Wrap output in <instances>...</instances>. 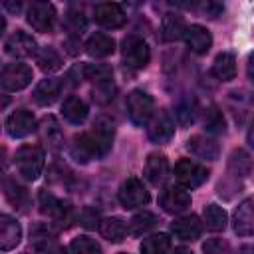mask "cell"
Instances as JSON below:
<instances>
[{"label": "cell", "instance_id": "cell-1", "mask_svg": "<svg viewBox=\"0 0 254 254\" xmlns=\"http://www.w3.org/2000/svg\"><path fill=\"white\" fill-rule=\"evenodd\" d=\"M16 173L26 181H36L44 169V151L38 145H24L14 155Z\"/></svg>", "mask_w": 254, "mask_h": 254}, {"label": "cell", "instance_id": "cell-2", "mask_svg": "<svg viewBox=\"0 0 254 254\" xmlns=\"http://www.w3.org/2000/svg\"><path fill=\"white\" fill-rule=\"evenodd\" d=\"M121 60L131 69H143L151 60V50L143 38L127 36L121 42Z\"/></svg>", "mask_w": 254, "mask_h": 254}, {"label": "cell", "instance_id": "cell-3", "mask_svg": "<svg viewBox=\"0 0 254 254\" xmlns=\"http://www.w3.org/2000/svg\"><path fill=\"white\" fill-rule=\"evenodd\" d=\"M127 113L135 125H147L155 115V101L143 89H133L127 95Z\"/></svg>", "mask_w": 254, "mask_h": 254}, {"label": "cell", "instance_id": "cell-4", "mask_svg": "<svg viewBox=\"0 0 254 254\" xmlns=\"http://www.w3.org/2000/svg\"><path fill=\"white\" fill-rule=\"evenodd\" d=\"M113 133H115V125L109 117L101 115L95 119L93 123V129L87 131L89 135V141L93 145V151H95V159H101L109 153L111 149V143H113Z\"/></svg>", "mask_w": 254, "mask_h": 254}, {"label": "cell", "instance_id": "cell-5", "mask_svg": "<svg viewBox=\"0 0 254 254\" xmlns=\"http://www.w3.org/2000/svg\"><path fill=\"white\" fill-rule=\"evenodd\" d=\"M175 177H177V181H179L185 189H194V187H200V185L208 179V169L202 167V165L196 163V161L181 159V161L175 165Z\"/></svg>", "mask_w": 254, "mask_h": 254}, {"label": "cell", "instance_id": "cell-6", "mask_svg": "<svg viewBox=\"0 0 254 254\" xmlns=\"http://www.w3.org/2000/svg\"><path fill=\"white\" fill-rule=\"evenodd\" d=\"M30 81H32V69H30V65L22 64V62L6 64L2 69V75H0V83L6 91H20Z\"/></svg>", "mask_w": 254, "mask_h": 254}, {"label": "cell", "instance_id": "cell-7", "mask_svg": "<svg viewBox=\"0 0 254 254\" xmlns=\"http://www.w3.org/2000/svg\"><path fill=\"white\" fill-rule=\"evenodd\" d=\"M119 202L125 208L145 206L149 202V190L137 177H129L127 181H123V185L119 189Z\"/></svg>", "mask_w": 254, "mask_h": 254}, {"label": "cell", "instance_id": "cell-8", "mask_svg": "<svg viewBox=\"0 0 254 254\" xmlns=\"http://www.w3.org/2000/svg\"><path fill=\"white\" fill-rule=\"evenodd\" d=\"M28 24L36 32H52L56 26V8L50 2H32L28 8Z\"/></svg>", "mask_w": 254, "mask_h": 254}, {"label": "cell", "instance_id": "cell-9", "mask_svg": "<svg viewBox=\"0 0 254 254\" xmlns=\"http://www.w3.org/2000/svg\"><path fill=\"white\" fill-rule=\"evenodd\" d=\"M175 133V123L165 109H157L151 121L147 123V135L153 143H167Z\"/></svg>", "mask_w": 254, "mask_h": 254}, {"label": "cell", "instance_id": "cell-10", "mask_svg": "<svg viewBox=\"0 0 254 254\" xmlns=\"http://www.w3.org/2000/svg\"><path fill=\"white\" fill-rule=\"evenodd\" d=\"M161 206L169 214H181L190 206V194L185 187H167L159 198Z\"/></svg>", "mask_w": 254, "mask_h": 254}, {"label": "cell", "instance_id": "cell-11", "mask_svg": "<svg viewBox=\"0 0 254 254\" xmlns=\"http://www.w3.org/2000/svg\"><path fill=\"white\" fill-rule=\"evenodd\" d=\"M232 228L238 236H252L254 234V196L242 200L232 216Z\"/></svg>", "mask_w": 254, "mask_h": 254}, {"label": "cell", "instance_id": "cell-12", "mask_svg": "<svg viewBox=\"0 0 254 254\" xmlns=\"http://www.w3.org/2000/svg\"><path fill=\"white\" fill-rule=\"evenodd\" d=\"M40 210L44 212V214H48V216H52L56 222H60V224H65V222H69V218H71V208H69V204L67 202H64V200H60V198H56L52 192H48V190H42L40 192Z\"/></svg>", "mask_w": 254, "mask_h": 254}, {"label": "cell", "instance_id": "cell-13", "mask_svg": "<svg viewBox=\"0 0 254 254\" xmlns=\"http://www.w3.org/2000/svg\"><path fill=\"white\" fill-rule=\"evenodd\" d=\"M93 16H95V22L103 28H109V30H115V28H121L125 24V12L119 4L115 2H103V4H97L95 10H93Z\"/></svg>", "mask_w": 254, "mask_h": 254}, {"label": "cell", "instance_id": "cell-14", "mask_svg": "<svg viewBox=\"0 0 254 254\" xmlns=\"http://www.w3.org/2000/svg\"><path fill=\"white\" fill-rule=\"evenodd\" d=\"M36 129V119L32 115V111L28 109H16L14 113H10V117L6 119V131L10 137H26Z\"/></svg>", "mask_w": 254, "mask_h": 254}, {"label": "cell", "instance_id": "cell-15", "mask_svg": "<svg viewBox=\"0 0 254 254\" xmlns=\"http://www.w3.org/2000/svg\"><path fill=\"white\" fill-rule=\"evenodd\" d=\"M4 50H6V54L12 56V58H28V56L36 54V40H34L30 34L18 30V32H14L12 36L6 38Z\"/></svg>", "mask_w": 254, "mask_h": 254}, {"label": "cell", "instance_id": "cell-16", "mask_svg": "<svg viewBox=\"0 0 254 254\" xmlns=\"http://www.w3.org/2000/svg\"><path fill=\"white\" fill-rule=\"evenodd\" d=\"M171 232L179 238V240H185V242H192L200 236L202 232V224L198 220L196 214H187V216H181L177 218L173 224H171Z\"/></svg>", "mask_w": 254, "mask_h": 254}, {"label": "cell", "instance_id": "cell-17", "mask_svg": "<svg viewBox=\"0 0 254 254\" xmlns=\"http://www.w3.org/2000/svg\"><path fill=\"white\" fill-rule=\"evenodd\" d=\"M185 42H187V46H189L190 52H194V54H206L210 50V46H212V36H210V32L204 26L192 24L185 32Z\"/></svg>", "mask_w": 254, "mask_h": 254}, {"label": "cell", "instance_id": "cell-18", "mask_svg": "<svg viewBox=\"0 0 254 254\" xmlns=\"http://www.w3.org/2000/svg\"><path fill=\"white\" fill-rule=\"evenodd\" d=\"M20 238H22L20 224L12 216L2 214L0 216V248L4 252H8V250H12L20 244Z\"/></svg>", "mask_w": 254, "mask_h": 254}, {"label": "cell", "instance_id": "cell-19", "mask_svg": "<svg viewBox=\"0 0 254 254\" xmlns=\"http://www.w3.org/2000/svg\"><path fill=\"white\" fill-rule=\"evenodd\" d=\"M145 179L151 183V185H161L165 179H167V173H169V163H167V157L163 153H151L145 161Z\"/></svg>", "mask_w": 254, "mask_h": 254}, {"label": "cell", "instance_id": "cell-20", "mask_svg": "<svg viewBox=\"0 0 254 254\" xmlns=\"http://www.w3.org/2000/svg\"><path fill=\"white\" fill-rule=\"evenodd\" d=\"M187 149L192 155H196L198 159H206V161L218 159V143L210 137H204V135H192L187 141Z\"/></svg>", "mask_w": 254, "mask_h": 254}, {"label": "cell", "instance_id": "cell-21", "mask_svg": "<svg viewBox=\"0 0 254 254\" xmlns=\"http://www.w3.org/2000/svg\"><path fill=\"white\" fill-rule=\"evenodd\" d=\"M113 50H115V40L103 32L89 36V40L85 42V52L91 58H107L113 54Z\"/></svg>", "mask_w": 254, "mask_h": 254}, {"label": "cell", "instance_id": "cell-22", "mask_svg": "<svg viewBox=\"0 0 254 254\" xmlns=\"http://www.w3.org/2000/svg\"><path fill=\"white\" fill-rule=\"evenodd\" d=\"M161 32H163V40L165 42H175V40L185 38L187 26H185L183 16H179L175 12L165 14L163 16V22H161Z\"/></svg>", "mask_w": 254, "mask_h": 254}, {"label": "cell", "instance_id": "cell-23", "mask_svg": "<svg viewBox=\"0 0 254 254\" xmlns=\"http://www.w3.org/2000/svg\"><path fill=\"white\" fill-rule=\"evenodd\" d=\"M60 91H62V81L60 79H54V77L42 79L34 89V101L38 105H52L58 99Z\"/></svg>", "mask_w": 254, "mask_h": 254}, {"label": "cell", "instance_id": "cell-24", "mask_svg": "<svg viewBox=\"0 0 254 254\" xmlns=\"http://www.w3.org/2000/svg\"><path fill=\"white\" fill-rule=\"evenodd\" d=\"M212 73L214 77H218L220 81H230L236 77V58L230 52H222L214 58L212 64Z\"/></svg>", "mask_w": 254, "mask_h": 254}, {"label": "cell", "instance_id": "cell-25", "mask_svg": "<svg viewBox=\"0 0 254 254\" xmlns=\"http://www.w3.org/2000/svg\"><path fill=\"white\" fill-rule=\"evenodd\" d=\"M127 230L129 228H127L125 220L119 218V216H109V218L99 220V232L109 242H121L127 236Z\"/></svg>", "mask_w": 254, "mask_h": 254}, {"label": "cell", "instance_id": "cell-26", "mask_svg": "<svg viewBox=\"0 0 254 254\" xmlns=\"http://www.w3.org/2000/svg\"><path fill=\"white\" fill-rule=\"evenodd\" d=\"M62 115H64L69 123L79 125V123H83L85 117H87V105H85L79 97L69 95V97L64 101V105H62Z\"/></svg>", "mask_w": 254, "mask_h": 254}, {"label": "cell", "instance_id": "cell-27", "mask_svg": "<svg viewBox=\"0 0 254 254\" xmlns=\"http://www.w3.org/2000/svg\"><path fill=\"white\" fill-rule=\"evenodd\" d=\"M69 153H71V157L75 161H81V163H87L89 159H95V151H93V145L89 141V135L87 133L75 135L73 141H71Z\"/></svg>", "mask_w": 254, "mask_h": 254}, {"label": "cell", "instance_id": "cell-28", "mask_svg": "<svg viewBox=\"0 0 254 254\" xmlns=\"http://www.w3.org/2000/svg\"><path fill=\"white\" fill-rule=\"evenodd\" d=\"M157 222H159L157 214H153V212H149V210H141V212H137V214L129 220V232H131L133 236H143V234H147L149 230H153V228L157 226Z\"/></svg>", "mask_w": 254, "mask_h": 254}, {"label": "cell", "instance_id": "cell-29", "mask_svg": "<svg viewBox=\"0 0 254 254\" xmlns=\"http://www.w3.org/2000/svg\"><path fill=\"white\" fill-rule=\"evenodd\" d=\"M202 218H204V224L208 230L212 232H220L226 228V222H228V216H226V210L218 204H208L202 212Z\"/></svg>", "mask_w": 254, "mask_h": 254}, {"label": "cell", "instance_id": "cell-30", "mask_svg": "<svg viewBox=\"0 0 254 254\" xmlns=\"http://www.w3.org/2000/svg\"><path fill=\"white\" fill-rule=\"evenodd\" d=\"M171 248V238L165 232L151 234L141 242V254H167Z\"/></svg>", "mask_w": 254, "mask_h": 254}, {"label": "cell", "instance_id": "cell-31", "mask_svg": "<svg viewBox=\"0 0 254 254\" xmlns=\"http://www.w3.org/2000/svg\"><path fill=\"white\" fill-rule=\"evenodd\" d=\"M36 62H38L40 69L42 71H48V73L58 71L62 67V58H60V54L54 48H42L36 54Z\"/></svg>", "mask_w": 254, "mask_h": 254}, {"label": "cell", "instance_id": "cell-32", "mask_svg": "<svg viewBox=\"0 0 254 254\" xmlns=\"http://www.w3.org/2000/svg\"><path fill=\"white\" fill-rule=\"evenodd\" d=\"M228 169H230V173H234L236 177H246V175L250 173V169H252V163H250L248 153H246V151H242V149L234 151V153L230 155Z\"/></svg>", "mask_w": 254, "mask_h": 254}, {"label": "cell", "instance_id": "cell-33", "mask_svg": "<svg viewBox=\"0 0 254 254\" xmlns=\"http://www.w3.org/2000/svg\"><path fill=\"white\" fill-rule=\"evenodd\" d=\"M202 123H204V129L208 133H222L224 131V117L218 111V107H214V105H210L208 109H204Z\"/></svg>", "mask_w": 254, "mask_h": 254}, {"label": "cell", "instance_id": "cell-34", "mask_svg": "<svg viewBox=\"0 0 254 254\" xmlns=\"http://www.w3.org/2000/svg\"><path fill=\"white\" fill-rule=\"evenodd\" d=\"M81 73H83L85 79H89L93 83L111 79V67L105 65V64H87V65L81 67Z\"/></svg>", "mask_w": 254, "mask_h": 254}, {"label": "cell", "instance_id": "cell-35", "mask_svg": "<svg viewBox=\"0 0 254 254\" xmlns=\"http://www.w3.org/2000/svg\"><path fill=\"white\" fill-rule=\"evenodd\" d=\"M30 238H32V242H34V246H36L38 250H44V248H48V246L54 242L56 234H54V230H52L48 224H38V226H34V230L30 232Z\"/></svg>", "mask_w": 254, "mask_h": 254}, {"label": "cell", "instance_id": "cell-36", "mask_svg": "<svg viewBox=\"0 0 254 254\" xmlns=\"http://www.w3.org/2000/svg\"><path fill=\"white\" fill-rule=\"evenodd\" d=\"M4 189H6V196H8V200H10L12 204L22 206V204L28 202V192H26V189L20 187L16 181L4 179Z\"/></svg>", "mask_w": 254, "mask_h": 254}, {"label": "cell", "instance_id": "cell-37", "mask_svg": "<svg viewBox=\"0 0 254 254\" xmlns=\"http://www.w3.org/2000/svg\"><path fill=\"white\" fill-rule=\"evenodd\" d=\"M71 254H101V246L89 236H77L71 242Z\"/></svg>", "mask_w": 254, "mask_h": 254}, {"label": "cell", "instance_id": "cell-38", "mask_svg": "<svg viewBox=\"0 0 254 254\" xmlns=\"http://www.w3.org/2000/svg\"><path fill=\"white\" fill-rule=\"evenodd\" d=\"M177 119L181 125H189L194 121V115H196V103L194 99H183L179 105H177Z\"/></svg>", "mask_w": 254, "mask_h": 254}, {"label": "cell", "instance_id": "cell-39", "mask_svg": "<svg viewBox=\"0 0 254 254\" xmlns=\"http://www.w3.org/2000/svg\"><path fill=\"white\" fill-rule=\"evenodd\" d=\"M113 97H115V85H113L111 79L95 83V87H93V99L97 103H109Z\"/></svg>", "mask_w": 254, "mask_h": 254}, {"label": "cell", "instance_id": "cell-40", "mask_svg": "<svg viewBox=\"0 0 254 254\" xmlns=\"http://www.w3.org/2000/svg\"><path fill=\"white\" fill-rule=\"evenodd\" d=\"M87 26V20L81 12H69L65 16V28L71 32V34H81Z\"/></svg>", "mask_w": 254, "mask_h": 254}, {"label": "cell", "instance_id": "cell-41", "mask_svg": "<svg viewBox=\"0 0 254 254\" xmlns=\"http://www.w3.org/2000/svg\"><path fill=\"white\" fill-rule=\"evenodd\" d=\"M190 8H192V10H196V12H200L202 16H208V18H216V16L224 10V6H222V4L212 2V0L198 2V4H190Z\"/></svg>", "mask_w": 254, "mask_h": 254}, {"label": "cell", "instance_id": "cell-42", "mask_svg": "<svg viewBox=\"0 0 254 254\" xmlns=\"http://www.w3.org/2000/svg\"><path fill=\"white\" fill-rule=\"evenodd\" d=\"M228 250H230V246L222 238H208L202 244V252L204 254H228Z\"/></svg>", "mask_w": 254, "mask_h": 254}, {"label": "cell", "instance_id": "cell-43", "mask_svg": "<svg viewBox=\"0 0 254 254\" xmlns=\"http://www.w3.org/2000/svg\"><path fill=\"white\" fill-rule=\"evenodd\" d=\"M246 71H248V77L250 81L254 83V52L248 56V64H246Z\"/></svg>", "mask_w": 254, "mask_h": 254}, {"label": "cell", "instance_id": "cell-44", "mask_svg": "<svg viewBox=\"0 0 254 254\" xmlns=\"http://www.w3.org/2000/svg\"><path fill=\"white\" fill-rule=\"evenodd\" d=\"M248 143L254 147V119L250 121V127H248Z\"/></svg>", "mask_w": 254, "mask_h": 254}, {"label": "cell", "instance_id": "cell-45", "mask_svg": "<svg viewBox=\"0 0 254 254\" xmlns=\"http://www.w3.org/2000/svg\"><path fill=\"white\" fill-rule=\"evenodd\" d=\"M48 254H67V250H65V248H62V246H56V248L48 250Z\"/></svg>", "mask_w": 254, "mask_h": 254}, {"label": "cell", "instance_id": "cell-46", "mask_svg": "<svg viewBox=\"0 0 254 254\" xmlns=\"http://www.w3.org/2000/svg\"><path fill=\"white\" fill-rule=\"evenodd\" d=\"M171 254H192V252H190L189 248H183V246H181V248H175Z\"/></svg>", "mask_w": 254, "mask_h": 254}]
</instances>
